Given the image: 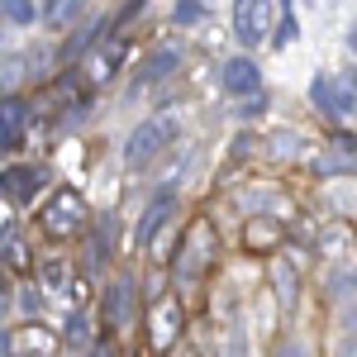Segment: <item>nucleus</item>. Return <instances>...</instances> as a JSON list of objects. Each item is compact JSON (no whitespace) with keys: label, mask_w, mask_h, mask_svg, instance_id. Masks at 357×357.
Listing matches in <instances>:
<instances>
[{"label":"nucleus","mask_w":357,"mask_h":357,"mask_svg":"<svg viewBox=\"0 0 357 357\" xmlns=\"http://www.w3.org/2000/svg\"><path fill=\"white\" fill-rule=\"evenodd\" d=\"M172 134H176L172 119H143L134 134H129V143H124V162L129 167H148L167 143H172Z\"/></svg>","instance_id":"1"},{"label":"nucleus","mask_w":357,"mask_h":357,"mask_svg":"<svg viewBox=\"0 0 357 357\" xmlns=\"http://www.w3.org/2000/svg\"><path fill=\"white\" fill-rule=\"evenodd\" d=\"M276 20V0H238L234 5V29L243 38V48H262Z\"/></svg>","instance_id":"2"},{"label":"nucleus","mask_w":357,"mask_h":357,"mask_svg":"<svg viewBox=\"0 0 357 357\" xmlns=\"http://www.w3.org/2000/svg\"><path fill=\"white\" fill-rule=\"evenodd\" d=\"M82 224H86V200L77 191H57L53 205L43 210V229H48L53 238H72Z\"/></svg>","instance_id":"3"},{"label":"nucleus","mask_w":357,"mask_h":357,"mask_svg":"<svg viewBox=\"0 0 357 357\" xmlns=\"http://www.w3.org/2000/svg\"><path fill=\"white\" fill-rule=\"evenodd\" d=\"M220 82L229 96H238V100H252V96H262V72H257V62L252 57H229L224 62V72H220Z\"/></svg>","instance_id":"4"},{"label":"nucleus","mask_w":357,"mask_h":357,"mask_svg":"<svg viewBox=\"0 0 357 357\" xmlns=\"http://www.w3.org/2000/svg\"><path fill=\"white\" fill-rule=\"evenodd\" d=\"M215 257V229L210 224H195L186 234V252L176 257V276H200V267Z\"/></svg>","instance_id":"5"},{"label":"nucleus","mask_w":357,"mask_h":357,"mask_svg":"<svg viewBox=\"0 0 357 357\" xmlns=\"http://www.w3.org/2000/svg\"><path fill=\"white\" fill-rule=\"evenodd\" d=\"M148 333H153V348H167V343L181 333V305L176 301H158L153 305V324H148Z\"/></svg>","instance_id":"6"},{"label":"nucleus","mask_w":357,"mask_h":357,"mask_svg":"<svg viewBox=\"0 0 357 357\" xmlns=\"http://www.w3.org/2000/svg\"><path fill=\"white\" fill-rule=\"evenodd\" d=\"M33 191H38V172H33V167H10V172L0 176V200H5V205H24Z\"/></svg>","instance_id":"7"},{"label":"nucleus","mask_w":357,"mask_h":357,"mask_svg":"<svg viewBox=\"0 0 357 357\" xmlns=\"http://www.w3.org/2000/svg\"><path fill=\"white\" fill-rule=\"evenodd\" d=\"M105 319H110L114 329H124L134 319V281L129 276H119L110 291H105Z\"/></svg>","instance_id":"8"},{"label":"nucleus","mask_w":357,"mask_h":357,"mask_svg":"<svg viewBox=\"0 0 357 357\" xmlns=\"http://www.w3.org/2000/svg\"><path fill=\"white\" fill-rule=\"evenodd\" d=\"M172 210H176V195L172 191H162L153 205H148V215L138 220V229H134V243H153L158 238V229H162L167 220H172Z\"/></svg>","instance_id":"9"},{"label":"nucleus","mask_w":357,"mask_h":357,"mask_svg":"<svg viewBox=\"0 0 357 357\" xmlns=\"http://www.w3.org/2000/svg\"><path fill=\"white\" fill-rule=\"evenodd\" d=\"M82 10H86V0H48V5L38 10V20L48 29H67V24L82 20Z\"/></svg>","instance_id":"10"},{"label":"nucleus","mask_w":357,"mask_h":357,"mask_svg":"<svg viewBox=\"0 0 357 357\" xmlns=\"http://www.w3.org/2000/svg\"><path fill=\"white\" fill-rule=\"evenodd\" d=\"M29 124V105L24 100H0V143H15Z\"/></svg>","instance_id":"11"},{"label":"nucleus","mask_w":357,"mask_h":357,"mask_svg":"<svg viewBox=\"0 0 357 357\" xmlns=\"http://www.w3.org/2000/svg\"><path fill=\"white\" fill-rule=\"evenodd\" d=\"M176 67H181V48H176V43H162L158 53L148 57V67L138 72V82H158V77H167V72H176Z\"/></svg>","instance_id":"12"},{"label":"nucleus","mask_w":357,"mask_h":357,"mask_svg":"<svg viewBox=\"0 0 357 357\" xmlns=\"http://www.w3.org/2000/svg\"><path fill=\"white\" fill-rule=\"evenodd\" d=\"M333 348H338V353L357 348V301L343 305V314H338V333H333Z\"/></svg>","instance_id":"13"},{"label":"nucleus","mask_w":357,"mask_h":357,"mask_svg":"<svg viewBox=\"0 0 357 357\" xmlns=\"http://www.w3.org/2000/svg\"><path fill=\"white\" fill-rule=\"evenodd\" d=\"M333 96H338V119L357 114V77L353 72H338L333 77Z\"/></svg>","instance_id":"14"},{"label":"nucleus","mask_w":357,"mask_h":357,"mask_svg":"<svg viewBox=\"0 0 357 357\" xmlns=\"http://www.w3.org/2000/svg\"><path fill=\"white\" fill-rule=\"evenodd\" d=\"M0 20L15 24V29H24V24L38 20V5H33V0H0Z\"/></svg>","instance_id":"15"},{"label":"nucleus","mask_w":357,"mask_h":357,"mask_svg":"<svg viewBox=\"0 0 357 357\" xmlns=\"http://www.w3.org/2000/svg\"><path fill=\"white\" fill-rule=\"evenodd\" d=\"M0 348H33V353H53L57 338H53V333H43V329H24V333H15V338H5Z\"/></svg>","instance_id":"16"},{"label":"nucleus","mask_w":357,"mask_h":357,"mask_svg":"<svg viewBox=\"0 0 357 357\" xmlns=\"http://www.w3.org/2000/svg\"><path fill=\"white\" fill-rule=\"evenodd\" d=\"M310 100H314V105H319L324 114H333V119H338V96H333V77H324V72H319V77L310 82Z\"/></svg>","instance_id":"17"},{"label":"nucleus","mask_w":357,"mask_h":357,"mask_svg":"<svg viewBox=\"0 0 357 357\" xmlns=\"http://www.w3.org/2000/svg\"><path fill=\"white\" fill-rule=\"evenodd\" d=\"M62 338H67V348H91V314H67V329H62Z\"/></svg>","instance_id":"18"},{"label":"nucleus","mask_w":357,"mask_h":357,"mask_svg":"<svg viewBox=\"0 0 357 357\" xmlns=\"http://www.w3.org/2000/svg\"><path fill=\"white\" fill-rule=\"evenodd\" d=\"M310 172L314 176H343V172H353V162L338 153H319V158H310Z\"/></svg>","instance_id":"19"},{"label":"nucleus","mask_w":357,"mask_h":357,"mask_svg":"<svg viewBox=\"0 0 357 357\" xmlns=\"http://www.w3.org/2000/svg\"><path fill=\"white\" fill-rule=\"evenodd\" d=\"M172 20H176V24H200V20H210V10H205L200 0H176Z\"/></svg>","instance_id":"20"},{"label":"nucleus","mask_w":357,"mask_h":357,"mask_svg":"<svg viewBox=\"0 0 357 357\" xmlns=\"http://www.w3.org/2000/svg\"><path fill=\"white\" fill-rule=\"evenodd\" d=\"M272 276H276V296L286 305H296V272H291V267H276Z\"/></svg>","instance_id":"21"},{"label":"nucleus","mask_w":357,"mask_h":357,"mask_svg":"<svg viewBox=\"0 0 357 357\" xmlns=\"http://www.w3.org/2000/svg\"><path fill=\"white\" fill-rule=\"evenodd\" d=\"M353 286H357V267H338V272H333V281H329L333 296H343V291H353Z\"/></svg>","instance_id":"22"},{"label":"nucleus","mask_w":357,"mask_h":357,"mask_svg":"<svg viewBox=\"0 0 357 357\" xmlns=\"http://www.w3.org/2000/svg\"><path fill=\"white\" fill-rule=\"evenodd\" d=\"M272 238H276V229H272L267 220H257V224H252V238H248V243H252V248H267Z\"/></svg>","instance_id":"23"},{"label":"nucleus","mask_w":357,"mask_h":357,"mask_svg":"<svg viewBox=\"0 0 357 357\" xmlns=\"http://www.w3.org/2000/svg\"><path fill=\"white\" fill-rule=\"evenodd\" d=\"M20 82V62H15V57H5V62H0V91H5V86H15Z\"/></svg>","instance_id":"24"},{"label":"nucleus","mask_w":357,"mask_h":357,"mask_svg":"<svg viewBox=\"0 0 357 357\" xmlns=\"http://www.w3.org/2000/svg\"><path fill=\"white\" fill-rule=\"evenodd\" d=\"M272 148H276V153H301V138H296V134H286V138L276 134V138H272Z\"/></svg>","instance_id":"25"},{"label":"nucleus","mask_w":357,"mask_h":357,"mask_svg":"<svg viewBox=\"0 0 357 357\" xmlns=\"http://www.w3.org/2000/svg\"><path fill=\"white\" fill-rule=\"evenodd\" d=\"M267 200H272V191H248V215L267 210Z\"/></svg>","instance_id":"26"},{"label":"nucleus","mask_w":357,"mask_h":357,"mask_svg":"<svg viewBox=\"0 0 357 357\" xmlns=\"http://www.w3.org/2000/svg\"><path fill=\"white\" fill-rule=\"evenodd\" d=\"M338 5H343V0H310V10H319V15H333Z\"/></svg>","instance_id":"27"},{"label":"nucleus","mask_w":357,"mask_h":357,"mask_svg":"<svg viewBox=\"0 0 357 357\" xmlns=\"http://www.w3.org/2000/svg\"><path fill=\"white\" fill-rule=\"evenodd\" d=\"M5 310H10V296H0V319H5Z\"/></svg>","instance_id":"28"},{"label":"nucleus","mask_w":357,"mask_h":357,"mask_svg":"<svg viewBox=\"0 0 357 357\" xmlns=\"http://www.w3.org/2000/svg\"><path fill=\"white\" fill-rule=\"evenodd\" d=\"M353 48H357V24H353Z\"/></svg>","instance_id":"29"}]
</instances>
